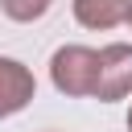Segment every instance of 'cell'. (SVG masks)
Listing matches in <instances>:
<instances>
[{
  "label": "cell",
  "instance_id": "obj_1",
  "mask_svg": "<svg viewBox=\"0 0 132 132\" xmlns=\"http://www.w3.org/2000/svg\"><path fill=\"white\" fill-rule=\"evenodd\" d=\"M95 74H99V50H91V45H62L50 58V82L70 99L91 95Z\"/></svg>",
  "mask_w": 132,
  "mask_h": 132
},
{
  "label": "cell",
  "instance_id": "obj_6",
  "mask_svg": "<svg viewBox=\"0 0 132 132\" xmlns=\"http://www.w3.org/2000/svg\"><path fill=\"white\" fill-rule=\"evenodd\" d=\"M124 25H128V29H132V0H128V16H124Z\"/></svg>",
  "mask_w": 132,
  "mask_h": 132
},
{
  "label": "cell",
  "instance_id": "obj_8",
  "mask_svg": "<svg viewBox=\"0 0 132 132\" xmlns=\"http://www.w3.org/2000/svg\"><path fill=\"white\" fill-rule=\"evenodd\" d=\"M45 132H54V128H45Z\"/></svg>",
  "mask_w": 132,
  "mask_h": 132
},
{
  "label": "cell",
  "instance_id": "obj_4",
  "mask_svg": "<svg viewBox=\"0 0 132 132\" xmlns=\"http://www.w3.org/2000/svg\"><path fill=\"white\" fill-rule=\"evenodd\" d=\"M128 16V0H74V21L82 29H116Z\"/></svg>",
  "mask_w": 132,
  "mask_h": 132
},
{
  "label": "cell",
  "instance_id": "obj_7",
  "mask_svg": "<svg viewBox=\"0 0 132 132\" xmlns=\"http://www.w3.org/2000/svg\"><path fill=\"white\" fill-rule=\"evenodd\" d=\"M128 128H132V111H128Z\"/></svg>",
  "mask_w": 132,
  "mask_h": 132
},
{
  "label": "cell",
  "instance_id": "obj_2",
  "mask_svg": "<svg viewBox=\"0 0 132 132\" xmlns=\"http://www.w3.org/2000/svg\"><path fill=\"white\" fill-rule=\"evenodd\" d=\"M99 103H116L124 95H132V45L111 41L99 50V74H95V91Z\"/></svg>",
  "mask_w": 132,
  "mask_h": 132
},
{
  "label": "cell",
  "instance_id": "obj_5",
  "mask_svg": "<svg viewBox=\"0 0 132 132\" xmlns=\"http://www.w3.org/2000/svg\"><path fill=\"white\" fill-rule=\"evenodd\" d=\"M50 4H54V0H0L4 16L16 21V25H33V21H41V16L50 12Z\"/></svg>",
  "mask_w": 132,
  "mask_h": 132
},
{
  "label": "cell",
  "instance_id": "obj_3",
  "mask_svg": "<svg viewBox=\"0 0 132 132\" xmlns=\"http://www.w3.org/2000/svg\"><path fill=\"white\" fill-rule=\"evenodd\" d=\"M33 95H37L33 70L25 62H16V58H0V120L25 111L33 103Z\"/></svg>",
  "mask_w": 132,
  "mask_h": 132
}]
</instances>
